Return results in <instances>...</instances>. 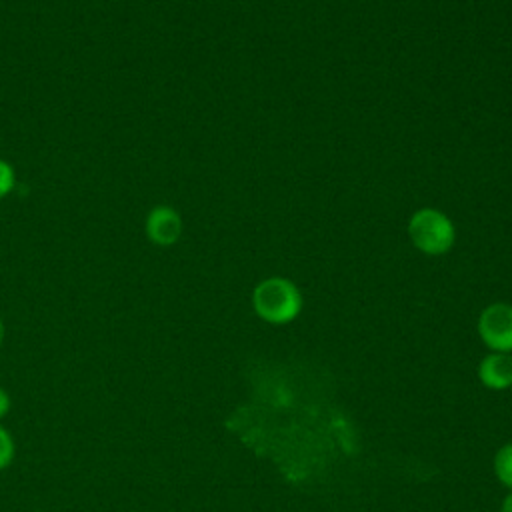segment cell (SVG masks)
<instances>
[{
    "instance_id": "4",
    "label": "cell",
    "mask_w": 512,
    "mask_h": 512,
    "mask_svg": "<svg viewBox=\"0 0 512 512\" xmlns=\"http://www.w3.org/2000/svg\"><path fill=\"white\" fill-rule=\"evenodd\" d=\"M148 240L156 246H172L182 234V218L172 206H154L144 222Z\"/></svg>"
},
{
    "instance_id": "9",
    "label": "cell",
    "mask_w": 512,
    "mask_h": 512,
    "mask_svg": "<svg viewBox=\"0 0 512 512\" xmlns=\"http://www.w3.org/2000/svg\"><path fill=\"white\" fill-rule=\"evenodd\" d=\"M8 408H10V398H8V394L0 388V418L8 412Z\"/></svg>"
},
{
    "instance_id": "10",
    "label": "cell",
    "mask_w": 512,
    "mask_h": 512,
    "mask_svg": "<svg viewBox=\"0 0 512 512\" xmlns=\"http://www.w3.org/2000/svg\"><path fill=\"white\" fill-rule=\"evenodd\" d=\"M502 512H512V492L502 502Z\"/></svg>"
},
{
    "instance_id": "2",
    "label": "cell",
    "mask_w": 512,
    "mask_h": 512,
    "mask_svg": "<svg viewBox=\"0 0 512 512\" xmlns=\"http://www.w3.org/2000/svg\"><path fill=\"white\" fill-rule=\"evenodd\" d=\"M408 236L420 252L438 256L454 246L456 230L444 212L436 208H420L408 220Z\"/></svg>"
},
{
    "instance_id": "5",
    "label": "cell",
    "mask_w": 512,
    "mask_h": 512,
    "mask_svg": "<svg viewBox=\"0 0 512 512\" xmlns=\"http://www.w3.org/2000/svg\"><path fill=\"white\" fill-rule=\"evenodd\" d=\"M480 382L492 390H506L512 386V354L490 352L478 366Z\"/></svg>"
},
{
    "instance_id": "6",
    "label": "cell",
    "mask_w": 512,
    "mask_h": 512,
    "mask_svg": "<svg viewBox=\"0 0 512 512\" xmlns=\"http://www.w3.org/2000/svg\"><path fill=\"white\" fill-rule=\"evenodd\" d=\"M494 472L498 476V480L512 488V442L504 444L496 456H494Z\"/></svg>"
},
{
    "instance_id": "7",
    "label": "cell",
    "mask_w": 512,
    "mask_h": 512,
    "mask_svg": "<svg viewBox=\"0 0 512 512\" xmlns=\"http://www.w3.org/2000/svg\"><path fill=\"white\" fill-rule=\"evenodd\" d=\"M14 184H16V174L12 164L0 158V200L12 192Z\"/></svg>"
},
{
    "instance_id": "1",
    "label": "cell",
    "mask_w": 512,
    "mask_h": 512,
    "mask_svg": "<svg viewBox=\"0 0 512 512\" xmlns=\"http://www.w3.org/2000/svg\"><path fill=\"white\" fill-rule=\"evenodd\" d=\"M252 306L262 320L270 324H288L300 314L302 296L294 282L272 276L254 288Z\"/></svg>"
},
{
    "instance_id": "3",
    "label": "cell",
    "mask_w": 512,
    "mask_h": 512,
    "mask_svg": "<svg viewBox=\"0 0 512 512\" xmlns=\"http://www.w3.org/2000/svg\"><path fill=\"white\" fill-rule=\"evenodd\" d=\"M478 334L492 352H512V304L486 306L478 316Z\"/></svg>"
},
{
    "instance_id": "11",
    "label": "cell",
    "mask_w": 512,
    "mask_h": 512,
    "mask_svg": "<svg viewBox=\"0 0 512 512\" xmlns=\"http://www.w3.org/2000/svg\"><path fill=\"white\" fill-rule=\"evenodd\" d=\"M2 340H4V324L0 320V344H2Z\"/></svg>"
},
{
    "instance_id": "8",
    "label": "cell",
    "mask_w": 512,
    "mask_h": 512,
    "mask_svg": "<svg viewBox=\"0 0 512 512\" xmlns=\"http://www.w3.org/2000/svg\"><path fill=\"white\" fill-rule=\"evenodd\" d=\"M14 458V440L6 428L0 426V470L6 468Z\"/></svg>"
}]
</instances>
